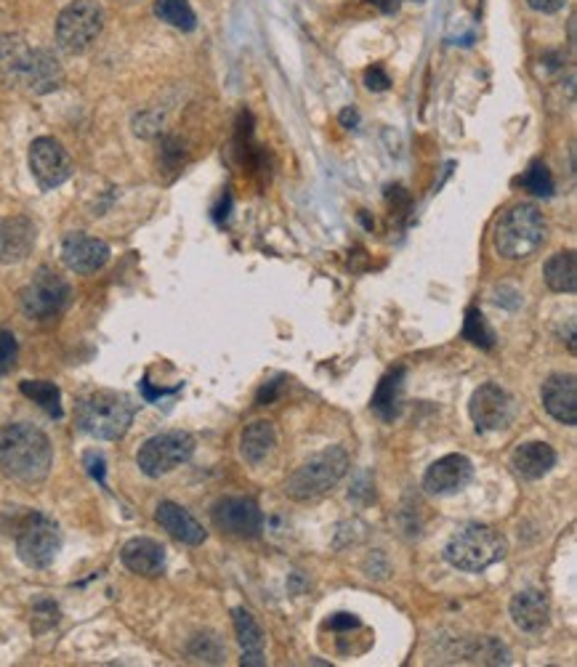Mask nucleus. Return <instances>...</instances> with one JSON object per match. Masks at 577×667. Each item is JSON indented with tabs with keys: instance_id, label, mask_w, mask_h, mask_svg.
I'll return each instance as SVG.
<instances>
[{
	"instance_id": "nucleus-1",
	"label": "nucleus",
	"mask_w": 577,
	"mask_h": 667,
	"mask_svg": "<svg viewBox=\"0 0 577 667\" xmlns=\"http://www.w3.org/2000/svg\"><path fill=\"white\" fill-rule=\"evenodd\" d=\"M53 463L51 439L33 423H11L0 431V470L20 484H40Z\"/></svg>"
},
{
	"instance_id": "nucleus-2",
	"label": "nucleus",
	"mask_w": 577,
	"mask_h": 667,
	"mask_svg": "<svg viewBox=\"0 0 577 667\" xmlns=\"http://www.w3.org/2000/svg\"><path fill=\"white\" fill-rule=\"evenodd\" d=\"M62 77L51 51L29 49L20 35H0V80L29 93H49L62 86Z\"/></svg>"
},
{
	"instance_id": "nucleus-3",
	"label": "nucleus",
	"mask_w": 577,
	"mask_h": 667,
	"mask_svg": "<svg viewBox=\"0 0 577 667\" xmlns=\"http://www.w3.org/2000/svg\"><path fill=\"white\" fill-rule=\"evenodd\" d=\"M136 407L126 394L117 391H93L77 402L75 420L88 437L101 439V442H115L126 437V431L134 423Z\"/></svg>"
},
{
	"instance_id": "nucleus-4",
	"label": "nucleus",
	"mask_w": 577,
	"mask_h": 667,
	"mask_svg": "<svg viewBox=\"0 0 577 667\" xmlns=\"http://www.w3.org/2000/svg\"><path fill=\"white\" fill-rule=\"evenodd\" d=\"M549 226L543 213L529 202L509 207L496 224V250L509 261H525L545 246Z\"/></svg>"
},
{
	"instance_id": "nucleus-5",
	"label": "nucleus",
	"mask_w": 577,
	"mask_h": 667,
	"mask_svg": "<svg viewBox=\"0 0 577 667\" xmlns=\"http://www.w3.org/2000/svg\"><path fill=\"white\" fill-rule=\"evenodd\" d=\"M349 470V452L343 446H327V450L317 452L309 457L303 466H299L285 481V492L299 503H309V500L323 498L347 476Z\"/></svg>"
},
{
	"instance_id": "nucleus-6",
	"label": "nucleus",
	"mask_w": 577,
	"mask_h": 667,
	"mask_svg": "<svg viewBox=\"0 0 577 667\" xmlns=\"http://www.w3.org/2000/svg\"><path fill=\"white\" fill-rule=\"evenodd\" d=\"M509 551L505 538L498 529L487 524H468L461 532L452 534L444 558L461 571H485L492 564H498Z\"/></svg>"
},
{
	"instance_id": "nucleus-7",
	"label": "nucleus",
	"mask_w": 577,
	"mask_h": 667,
	"mask_svg": "<svg viewBox=\"0 0 577 667\" xmlns=\"http://www.w3.org/2000/svg\"><path fill=\"white\" fill-rule=\"evenodd\" d=\"M101 29H104V9L97 0H75L59 14L57 43L67 53H83L91 49Z\"/></svg>"
},
{
	"instance_id": "nucleus-8",
	"label": "nucleus",
	"mask_w": 577,
	"mask_h": 667,
	"mask_svg": "<svg viewBox=\"0 0 577 667\" xmlns=\"http://www.w3.org/2000/svg\"><path fill=\"white\" fill-rule=\"evenodd\" d=\"M195 446L198 444H195L192 433L163 431L141 444L139 455H136V463H139V468L145 470L150 479H160V476L184 466V463L195 455Z\"/></svg>"
},
{
	"instance_id": "nucleus-9",
	"label": "nucleus",
	"mask_w": 577,
	"mask_h": 667,
	"mask_svg": "<svg viewBox=\"0 0 577 667\" xmlns=\"http://www.w3.org/2000/svg\"><path fill=\"white\" fill-rule=\"evenodd\" d=\"M70 298H73V288L64 277H59L57 272L40 269L33 279L27 282V288L22 290V312L29 319H53L70 306Z\"/></svg>"
},
{
	"instance_id": "nucleus-10",
	"label": "nucleus",
	"mask_w": 577,
	"mask_h": 667,
	"mask_svg": "<svg viewBox=\"0 0 577 667\" xmlns=\"http://www.w3.org/2000/svg\"><path fill=\"white\" fill-rule=\"evenodd\" d=\"M59 548H62V532L57 521L43 514H29L16 534V553L22 562L33 569H46L53 564Z\"/></svg>"
},
{
	"instance_id": "nucleus-11",
	"label": "nucleus",
	"mask_w": 577,
	"mask_h": 667,
	"mask_svg": "<svg viewBox=\"0 0 577 667\" xmlns=\"http://www.w3.org/2000/svg\"><path fill=\"white\" fill-rule=\"evenodd\" d=\"M29 171H33L35 181L40 189H57L73 176V160H70L67 149L59 144L51 136H40L29 147Z\"/></svg>"
},
{
	"instance_id": "nucleus-12",
	"label": "nucleus",
	"mask_w": 577,
	"mask_h": 667,
	"mask_svg": "<svg viewBox=\"0 0 577 667\" xmlns=\"http://www.w3.org/2000/svg\"><path fill=\"white\" fill-rule=\"evenodd\" d=\"M213 524L231 538L253 540L264 529V514L251 498H222L213 505Z\"/></svg>"
},
{
	"instance_id": "nucleus-13",
	"label": "nucleus",
	"mask_w": 577,
	"mask_h": 667,
	"mask_svg": "<svg viewBox=\"0 0 577 667\" xmlns=\"http://www.w3.org/2000/svg\"><path fill=\"white\" fill-rule=\"evenodd\" d=\"M516 402L503 386L485 383L474 391L472 402H468V415L477 423L481 431H501L514 420Z\"/></svg>"
},
{
	"instance_id": "nucleus-14",
	"label": "nucleus",
	"mask_w": 577,
	"mask_h": 667,
	"mask_svg": "<svg viewBox=\"0 0 577 667\" xmlns=\"http://www.w3.org/2000/svg\"><path fill=\"white\" fill-rule=\"evenodd\" d=\"M472 479L474 463L466 455H461V452H455V455H444L428 466L424 476V490L428 494H455Z\"/></svg>"
},
{
	"instance_id": "nucleus-15",
	"label": "nucleus",
	"mask_w": 577,
	"mask_h": 667,
	"mask_svg": "<svg viewBox=\"0 0 577 667\" xmlns=\"http://www.w3.org/2000/svg\"><path fill=\"white\" fill-rule=\"evenodd\" d=\"M62 261L75 274H93L110 261V246L97 237L83 235V231H73L62 242Z\"/></svg>"
},
{
	"instance_id": "nucleus-16",
	"label": "nucleus",
	"mask_w": 577,
	"mask_h": 667,
	"mask_svg": "<svg viewBox=\"0 0 577 667\" xmlns=\"http://www.w3.org/2000/svg\"><path fill=\"white\" fill-rule=\"evenodd\" d=\"M540 397H543L545 413H549L553 420L564 423V426H575L577 423V378L575 375H569V373L551 375V378L543 383V389H540Z\"/></svg>"
},
{
	"instance_id": "nucleus-17",
	"label": "nucleus",
	"mask_w": 577,
	"mask_h": 667,
	"mask_svg": "<svg viewBox=\"0 0 577 667\" xmlns=\"http://www.w3.org/2000/svg\"><path fill=\"white\" fill-rule=\"evenodd\" d=\"M38 229L27 216H11L0 224V264L11 266L33 253Z\"/></svg>"
},
{
	"instance_id": "nucleus-18",
	"label": "nucleus",
	"mask_w": 577,
	"mask_h": 667,
	"mask_svg": "<svg viewBox=\"0 0 577 667\" xmlns=\"http://www.w3.org/2000/svg\"><path fill=\"white\" fill-rule=\"evenodd\" d=\"M509 612L516 628L525 630V633H538V630L549 625V595L538 591V588H527V591H519L511 599Z\"/></svg>"
},
{
	"instance_id": "nucleus-19",
	"label": "nucleus",
	"mask_w": 577,
	"mask_h": 667,
	"mask_svg": "<svg viewBox=\"0 0 577 667\" xmlns=\"http://www.w3.org/2000/svg\"><path fill=\"white\" fill-rule=\"evenodd\" d=\"M123 567L141 577H158L165 569V548L158 540L134 538L121 551Z\"/></svg>"
},
{
	"instance_id": "nucleus-20",
	"label": "nucleus",
	"mask_w": 577,
	"mask_h": 667,
	"mask_svg": "<svg viewBox=\"0 0 577 667\" xmlns=\"http://www.w3.org/2000/svg\"><path fill=\"white\" fill-rule=\"evenodd\" d=\"M154 519H158V524L165 529V532L174 534L176 540H181V543L187 545H202L208 540V532L202 529V524L195 519L187 508H181L178 503H171V500L158 505Z\"/></svg>"
},
{
	"instance_id": "nucleus-21",
	"label": "nucleus",
	"mask_w": 577,
	"mask_h": 667,
	"mask_svg": "<svg viewBox=\"0 0 577 667\" xmlns=\"http://www.w3.org/2000/svg\"><path fill=\"white\" fill-rule=\"evenodd\" d=\"M511 466L522 479L538 481L556 466V450L545 442H527L516 446L514 455H511Z\"/></svg>"
},
{
	"instance_id": "nucleus-22",
	"label": "nucleus",
	"mask_w": 577,
	"mask_h": 667,
	"mask_svg": "<svg viewBox=\"0 0 577 667\" xmlns=\"http://www.w3.org/2000/svg\"><path fill=\"white\" fill-rule=\"evenodd\" d=\"M231 617H235V630H237V641L242 646V659L240 663L246 667H264V630L259 628L255 617L242 606L231 609Z\"/></svg>"
},
{
	"instance_id": "nucleus-23",
	"label": "nucleus",
	"mask_w": 577,
	"mask_h": 667,
	"mask_svg": "<svg viewBox=\"0 0 577 667\" xmlns=\"http://www.w3.org/2000/svg\"><path fill=\"white\" fill-rule=\"evenodd\" d=\"M275 446H277V431L269 420H255L242 431L240 452L251 466H261V463L275 452Z\"/></svg>"
},
{
	"instance_id": "nucleus-24",
	"label": "nucleus",
	"mask_w": 577,
	"mask_h": 667,
	"mask_svg": "<svg viewBox=\"0 0 577 667\" xmlns=\"http://www.w3.org/2000/svg\"><path fill=\"white\" fill-rule=\"evenodd\" d=\"M402 391H404V370L397 367V370L386 373L380 378L376 394H373V413L384 420H394L400 415L402 407Z\"/></svg>"
},
{
	"instance_id": "nucleus-25",
	"label": "nucleus",
	"mask_w": 577,
	"mask_h": 667,
	"mask_svg": "<svg viewBox=\"0 0 577 667\" xmlns=\"http://www.w3.org/2000/svg\"><path fill=\"white\" fill-rule=\"evenodd\" d=\"M545 285L553 293H575L577 290V255L573 250H562V253L551 255L545 261L543 269Z\"/></svg>"
},
{
	"instance_id": "nucleus-26",
	"label": "nucleus",
	"mask_w": 577,
	"mask_h": 667,
	"mask_svg": "<svg viewBox=\"0 0 577 667\" xmlns=\"http://www.w3.org/2000/svg\"><path fill=\"white\" fill-rule=\"evenodd\" d=\"M20 391L27 399H33L40 410H46L51 418H62L64 415L62 391H59V386L51 383V380H25V383H20Z\"/></svg>"
},
{
	"instance_id": "nucleus-27",
	"label": "nucleus",
	"mask_w": 577,
	"mask_h": 667,
	"mask_svg": "<svg viewBox=\"0 0 577 667\" xmlns=\"http://www.w3.org/2000/svg\"><path fill=\"white\" fill-rule=\"evenodd\" d=\"M154 14L165 22V25L184 29V33H192L198 27V16H195L189 0H158L154 3Z\"/></svg>"
},
{
	"instance_id": "nucleus-28",
	"label": "nucleus",
	"mask_w": 577,
	"mask_h": 667,
	"mask_svg": "<svg viewBox=\"0 0 577 667\" xmlns=\"http://www.w3.org/2000/svg\"><path fill=\"white\" fill-rule=\"evenodd\" d=\"M463 338L472 341L474 347H479V349L496 347V332H492V327L487 325L485 314H481L479 309H468L466 312V322H463Z\"/></svg>"
},
{
	"instance_id": "nucleus-29",
	"label": "nucleus",
	"mask_w": 577,
	"mask_h": 667,
	"mask_svg": "<svg viewBox=\"0 0 577 667\" xmlns=\"http://www.w3.org/2000/svg\"><path fill=\"white\" fill-rule=\"evenodd\" d=\"M522 187H525L527 192L538 194V198H551V194H553V176H551V171L545 168V163L535 160V163L527 168V174L522 176Z\"/></svg>"
},
{
	"instance_id": "nucleus-30",
	"label": "nucleus",
	"mask_w": 577,
	"mask_h": 667,
	"mask_svg": "<svg viewBox=\"0 0 577 667\" xmlns=\"http://www.w3.org/2000/svg\"><path fill=\"white\" fill-rule=\"evenodd\" d=\"M468 659L472 663H481V665H505L509 663V654H505V649L501 643H496L492 639H481L477 643V652L468 654Z\"/></svg>"
},
{
	"instance_id": "nucleus-31",
	"label": "nucleus",
	"mask_w": 577,
	"mask_h": 667,
	"mask_svg": "<svg viewBox=\"0 0 577 667\" xmlns=\"http://www.w3.org/2000/svg\"><path fill=\"white\" fill-rule=\"evenodd\" d=\"M16 356H20V343H16V338L11 336L9 330H0V375L14 370Z\"/></svg>"
},
{
	"instance_id": "nucleus-32",
	"label": "nucleus",
	"mask_w": 577,
	"mask_h": 667,
	"mask_svg": "<svg viewBox=\"0 0 577 667\" xmlns=\"http://www.w3.org/2000/svg\"><path fill=\"white\" fill-rule=\"evenodd\" d=\"M365 83H367V88H371V91H386V88L391 86L389 75H386L380 67H371V70H367V73H365Z\"/></svg>"
},
{
	"instance_id": "nucleus-33",
	"label": "nucleus",
	"mask_w": 577,
	"mask_h": 667,
	"mask_svg": "<svg viewBox=\"0 0 577 667\" xmlns=\"http://www.w3.org/2000/svg\"><path fill=\"white\" fill-rule=\"evenodd\" d=\"M86 468H88V474H91L93 479L99 481V484H104L106 463H104V457L99 455V452H88V455H86Z\"/></svg>"
},
{
	"instance_id": "nucleus-34",
	"label": "nucleus",
	"mask_w": 577,
	"mask_h": 667,
	"mask_svg": "<svg viewBox=\"0 0 577 667\" xmlns=\"http://www.w3.org/2000/svg\"><path fill=\"white\" fill-rule=\"evenodd\" d=\"M527 3L532 5L535 11H540V14H556L567 0H527Z\"/></svg>"
},
{
	"instance_id": "nucleus-35",
	"label": "nucleus",
	"mask_w": 577,
	"mask_h": 667,
	"mask_svg": "<svg viewBox=\"0 0 577 667\" xmlns=\"http://www.w3.org/2000/svg\"><path fill=\"white\" fill-rule=\"evenodd\" d=\"M333 630H349V628H360V619L354 615H336L330 619Z\"/></svg>"
},
{
	"instance_id": "nucleus-36",
	"label": "nucleus",
	"mask_w": 577,
	"mask_h": 667,
	"mask_svg": "<svg viewBox=\"0 0 577 667\" xmlns=\"http://www.w3.org/2000/svg\"><path fill=\"white\" fill-rule=\"evenodd\" d=\"M341 123L347 125V128H354V125L360 123V115H356L354 110H343V112H341Z\"/></svg>"
},
{
	"instance_id": "nucleus-37",
	"label": "nucleus",
	"mask_w": 577,
	"mask_h": 667,
	"mask_svg": "<svg viewBox=\"0 0 577 667\" xmlns=\"http://www.w3.org/2000/svg\"><path fill=\"white\" fill-rule=\"evenodd\" d=\"M378 5L384 14H394V11H400V0H378Z\"/></svg>"
}]
</instances>
